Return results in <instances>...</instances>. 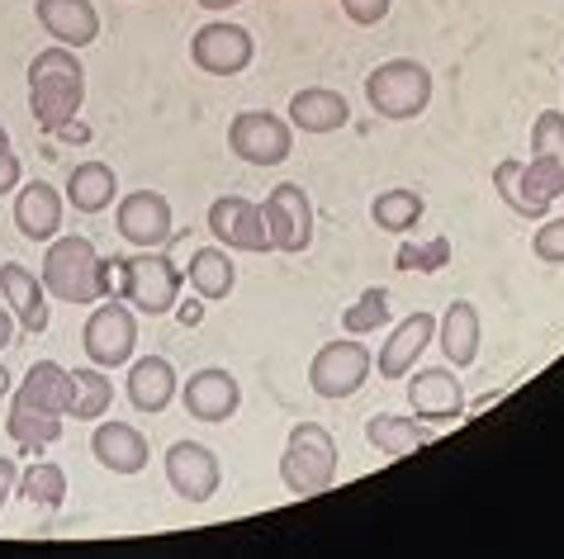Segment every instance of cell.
<instances>
[{"label": "cell", "mask_w": 564, "mask_h": 559, "mask_svg": "<svg viewBox=\"0 0 564 559\" xmlns=\"http://www.w3.org/2000/svg\"><path fill=\"white\" fill-rule=\"evenodd\" d=\"M86 105V67L76 62V48H43L29 62V114L43 133H62L76 123Z\"/></svg>", "instance_id": "obj_1"}, {"label": "cell", "mask_w": 564, "mask_h": 559, "mask_svg": "<svg viewBox=\"0 0 564 559\" xmlns=\"http://www.w3.org/2000/svg\"><path fill=\"white\" fill-rule=\"evenodd\" d=\"M43 285L62 304H100L115 299V261H105L90 238H53L43 252Z\"/></svg>", "instance_id": "obj_2"}, {"label": "cell", "mask_w": 564, "mask_h": 559, "mask_svg": "<svg viewBox=\"0 0 564 559\" xmlns=\"http://www.w3.org/2000/svg\"><path fill=\"white\" fill-rule=\"evenodd\" d=\"M337 464H341V450L337 437L327 431L323 423H294L290 427V446L280 456V479L294 498H318L337 484Z\"/></svg>", "instance_id": "obj_3"}, {"label": "cell", "mask_w": 564, "mask_h": 559, "mask_svg": "<svg viewBox=\"0 0 564 559\" xmlns=\"http://www.w3.org/2000/svg\"><path fill=\"white\" fill-rule=\"evenodd\" d=\"M181 285H185V275L176 271V261L166 252H156V246L115 261V294L133 314H148V318L171 314L181 304Z\"/></svg>", "instance_id": "obj_4"}, {"label": "cell", "mask_w": 564, "mask_h": 559, "mask_svg": "<svg viewBox=\"0 0 564 559\" xmlns=\"http://www.w3.org/2000/svg\"><path fill=\"white\" fill-rule=\"evenodd\" d=\"M366 105L389 123H409L427 114L432 105V72L417 57H389L366 76Z\"/></svg>", "instance_id": "obj_5"}, {"label": "cell", "mask_w": 564, "mask_h": 559, "mask_svg": "<svg viewBox=\"0 0 564 559\" xmlns=\"http://www.w3.org/2000/svg\"><path fill=\"white\" fill-rule=\"evenodd\" d=\"M494 195L503 199L512 213H522V219H545L551 205L564 195V162L536 157V152H531V162L503 157L494 166Z\"/></svg>", "instance_id": "obj_6"}, {"label": "cell", "mask_w": 564, "mask_h": 559, "mask_svg": "<svg viewBox=\"0 0 564 559\" xmlns=\"http://www.w3.org/2000/svg\"><path fill=\"white\" fill-rule=\"evenodd\" d=\"M370 370H375V355L366 341L337 337V341H327V347H318V355L308 361V390L327 403H341V398L366 390Z\"/></svg>", "instance_id": "obj_7"}, {"label": "cell", "mask_w": 564, "mask_h": 559, "mask_svg": "<svg viewBox=\"0 0 564 559\" xmlns=\"http://www.w3.org/2000/svg\"><path fill=\"white\" fill-rule=\"evenodd\" d=\"M228 152L247 166H285L294 157V129L271 110H242L228 123Z\"/></svg>", "instance_id": "obj_8"}, {"label": "cell", "mask_w": 564, "mask_h": 559, "mask_svg": "<svg viewBox=\"0 0 564 559\" xmlns=\"http://www.w3.org/2000/svg\"><path fill=\"white\" fill-rule=\"evenodd\" d=\"M82 347L90 355V365H100V370H115V365H129L133 361V351H138V318H133V308L119 299H100L96 304V314L86 318V328H82Z\"/></svg>", "instance_id": "obj_9"}, {"label": "cell", "mask_w": 564, "mask_h": 559, "mask_svg": "<svg viewBox=\"0 0 564 559\" xmlns=\"http://www.w3.org/2000/svg\"><path fill=\"white\" fill-rule=\"evenodd\" d=\"M265 219V238H271V252H308L313 242V199L304 195V185L280 180L261 205Z\"/></svg>", "instance_id": "obj_10"}, {"label": "cell", "mask_w": 564, "mask_h": 559, "mask_svg": "<svg viewBox=\"0 0 564 559\" xmlns=\"http://www.w3.org/2000/svg\"><path fill=\"white\" fill-rule=\"evenodd\" d=\"M115 228H119V238L129 246L152 252V246L171 242V232H176V213H171V199L162 190H129L115 205Z\"/></svg>", "instance_id": "obj_11"}, {"label": "cell", "mask_w": 564, "mask_h": 559, "mask_svg": "<svg viewBox=\"0 0 564 559\" xmlns=\"http://www.w3.org/2000/svg\"><path fill=\"white\" fill-rule=\"evenodd\" d=\"M162 470H166V484L176 498L185 503H209L218 484H224V464H218V456L209 446H199V441H176V446H166V460H162Z\"/></svg>", "instance_id": "obj_12"}, {"label": "cell", "mask_w": 564, "mask_h": 559, "mask_svg": "<svg viewBox=\"0 0 564 559\" xmlns=\"http://www.w3.org/2000/svg\"><path fill=\"white\" fill-rule=\"evenodd\" d=\"M191 62L209 76H242L257 62V39L242 24H199L191 39Z\"/></svg>", "instance_id": "obj_13"}, {"label": "cell", "mask_w": 564, "mask_h": 559, "mask_svg": "<svg viewBox=\"0 0 564 559\" xmlns=\"http://www.w3.org/2000/svg\"><path fill=\"white\" fill-rule=\"evenodd\" d=\"M181 408L191 413L195 423H209V427L232 423L242 408V384H238V375H228L224 365H205L181 384Z\"/></svg>", "instance_id": "obj_14"}, {"label": "cell", "mask_w": 564, "mask_h": 559, "mask_svg": "<svg viewBox=\"0 0 564 559\" xmlns=\"http://www.w3.org/2000/svg\"><path fill=\"white\" fill-rule=\"evenodd\" d=\"M209 232L218 246L228 252H271V238H265V219L261 205H252L247 195H218L209 205Z\"/></svg>", "instance_id": "obj_15"}, {"label": "cell", "mask_w": 564, "mask_h": 559, "mask_svg": "<svg viewBox=\"0 0 564 559\" xmlns=\"http://www.w3.org/2000/svg\"><path fill=\"white\" fill-rule=\"evenodd\" d=\"M465 390H460V375L451 365H427L409 375V408L422 423H456L465 413Z\"/></svg>", "instance_id": "obj_16"}, {"label": "cell", "mask_w": 564, "mask_h": 559, "mask_svg": "<svg viewBox=\"0 0 564 559\" xmlns=\"http://www.w3.org/2000/svg\"><path fill=\"white\" fill-rule=\"evenodd\" d=\"M62 219H67V195L53 180H24L14 190V228L29 242H53L62 232Z\"/></svg>", "instance_id": "obj_17"}, {"label": "cell", "mask_w": 564, "mask_h": 559, "mask_svg": "<svg viewBox=\"0 0 564 559\" xmlns=\"http://www.w3.org/2000/svg\"><path fill=\"white\" fill-rule=\"evenodd\" d=\"M436 341V318L432 314H409L403 322H394L380 347V361H375V370H380V380H409L413 365L422 361V351H427Z\"/></svg>", "instance_id": "obj_18"}, {"label": "cell", "mask_w": 564, "mask_h": 559, "mask_svg": "<svg viewBox=\"0 0 564 559\" xmlns=\"http://www.w3.org/2000/svg\"><path fill=\"white\" fill-rule=\"evenodd\" d=\"M0 294H6V308L14 314L24 332H48V285L43 275H34L24 261H0Z\"/></svg>", "instance_id": "obj_19"}, {"label": "cell", "mask_w": 564, "mask_h": 559, "mask_svg": "<svg viewBox=\"0 0 564 559\" xmlns=\"http://www.w3.org/2000/svg\"><path fill=\"white\" fill-rule=\"evenodd\" d=\"M90 456L100 460V470L119 474V479H133L148 470V437L138 431L133 423H100L90 431Z\"/></svg>", "instance_id": "obj_20"}, {"label": "cell", "mask_w": 564, "mask_h": 559, "mask_svg": "<svg viewBox=\"0 0 564 559\" xmlns=\"http://www.w3.org/2000/svg\"><path fill=\"white\" fill-rule=\"evenodd\" d=\"M123 394H129V403L138 413H166L171 398L181 394V380H176V365L166 361V355H138V361H129V380H123Z\"/></svg>", "instance_id": "obj_21"}, {"label": "cell", "mask_w": 564, "mask_h": 559, "mask_svg": "<svg viewBox=\"0 0 564 559\" xmlns=\"http://www.w3.org/2000/svg\"><path fill=\"white\" fill-rule=\"evenodd\" d=\"M34 20L62 48H90L100 39V10L90 0H34Z\"/></svg>", "instance_id": "obj_22"}, {"label": "cell", "mask_w": 564, "mask_h": 559, "mask_svg": "<svg viewBox=\"0 0 564 559\" xmlns=\"http://www.w3.org/2000/svg\"><path fill=\"white\" fill-rule=\"evenodd\" d=\"M347 119H351V100L333 86H304V90H294V100H290V129H300L308 138L347 129Z\"/></svg>", "instance_id": "obj_23"}, {"label": "cell", "mask_w": 564, "mask_h": 559, "mask_svg": "<svg viewBox=\"0 0 564 559\" xmlns=\"http://www.w3.org/2000/svg\"><path fill=\"white\" fill-rule=\"evenodd\" d=\"M436 341H442V355L446 365L456 370H469L479 361V341H484V328H479V308L469 299H451V308L436 318Z\"/></svg>", "instance_id": "obj_24"}, {"label": "cell", "mask_w": 564, "mask_h": 559, "mask_svg": "<svg viewBox=\"0 0 564 559\" xmlns=\"http://www.w3.org/2000/svg\"><path fill=\"white\" fill-rule=\"evenodd\" d=\"M185 280H191V294H199L205 304H218L228 299L232 285H238V266H232V252L228 246H199L185 266Z\"/></svg>", "instance_id": "obj_25"}, {"label": "cell", "mask_w": 564, "mask_h": 559, "mask_svg": "<svg viewBox=\"0 0 564 559\" xmlns=\"http://www.w3.org/2000/svg\"><path fill=\"white\" fill-rule=\"evenodd\" d=\"M6 431H10L14 446L34 456V450L62 441V413H48V408H39V403H29V398L14 394L10 413H6Z\"/></svg>", "instance_id": "obj_26"}, {"label": "cell", "mask_w": 564, "mask_h": 559, "mask_svg": "<svg viewBox=\"0 0 564 559\" xmlns=\"http://www.w3.org/2000/svg\"><path fill=\"white\" fill-rule=\"evenodd\" d=\"M62 195H67V205L76 213H105L119 195V176H115V166H105V162H82L67 176V190Z\"/></svg>", "instance_id": "obj_27"}, {"label": "cell", "mask_w": 564, "mask_h": 559, "mask_svg": "<svg viewBox=\"0 0 564 559\" xmlns=\"http://www.w3.org/2000/svg\"><path fill=\"white\" fill-rule=\"evenodd\" d=\"M14 394L39 403V408H48V413L67 417V408H72V370L57 365V361H39V365L24 370V380H20V390Z\"/></svg>", "instance_id": "obj_28"}, {"label": "cell", "mask_w": 564, "mask_h": 559, "mask_svg": "<svg viewBox=\"0 0 564 559\" xmlns=\"http://www.w3.org/2000/svg\"><path fill=\"white\" fill-rule=\"evenodd\" d=\"M366 441L380 450V456H413L432 441V431L417 423V417H399V413H375L366 423Z\"/></svg>", "instance_id": "obj_29"}, {"label": "cell", "mask_w": 564, "mask_h": 559, "mask_svg": "<svg viewBox=\"0 0 564 559\" xmlns=\"http://www.w3.org/2000/svg\"><path fill=\"white\" fill-rule=\"evenodd\" d=\"M109 403H115V384H109V375L100 365L72 370V408H67V417H76V423H100V417L109 413Z\"/></svg>", "instance_id": "obj_30"}, {"label": "cell", "mask_w": 564, "mask_h": 559, "mask_svg": "<svg viewBox=\"0 0 564 559\" xmlns=\"http://www.w3.org/2000/svg\"><path fill=\"white\" fill-rule=\"evenodd\" d=\"M14 493L29 503V507H43V512H57L67 503V470L53 460H34L29 470H20V484Z\"/></svg>", "instance_id": "obj_31"}, {"label": "cell", "mask_w": 564, "mask_h": 559, "mask_svg": "<svg viewBox=\"0 0 564 559\" xmlns=\"http://www.w3.org/2000/svg\"><path fill=\"white\" fill-rule=\"evenodd\" d=\"M422 213H427V205H422V195L409 190V185H394V190H380L370 199V219L380 232H409L417 228Z\"/></svg>", "instance_id": "obj_32"}, {"label": "cell", "mask_w": 564, "mask_h": 559, "mask_svg": "<svg viewBox=\"0 0 564 559\" xmlns=\"http://www.w3.org/2000/svg\"><path fill=\"white\" fill-rule=\"evenodd\" d=\"M341 328H347L351 337H366L375 328H389V289H380V285L360 289L356 299L341 308Z\"/></svg>", "instance_id": "obj_33"}, {"label": "cell", "mask_w": 564, "mask_h": 559, "mask_svg": "<svg viewBox=\"0 0 564 559\" xmlns=\"http://www.w3.org/2000/svg\"><path fill=\"white\" fill-rule=\"evenodd\" d=\"M531 152L564 162V110H541L531 123Z\"/></svg>", "instance_id": "obj_34"}, {"label": "cell", "mask_w": 564, "mask_h": 559, "mask_svg": "<svg viewBox=\"0 0 564 559\" xmlns=\"http://www.w3.org/2000/svg\"><path fill=\"white\" fill-rule=\"evenodd\" d=\"M531 252H536V261H545V266H564V213H555V219H545L536 228Z\"/></svg>", "instance_id": "obj_35"}, {"label": "cell", "mask_w": 564, "mask_h": 559, "mask_svg": "<svg viewBox=\"0 0 564 559\" xmlns=\"http://www.w3.org/2000/svg\"><path fill=\"white\" fill-rule=\"evenodd\" d=\"M389 6H394V0H341V10H347V20L351 24H380L384 14H389Z\"/></svg>", "instance_id": "obj_36"}, {"label": "cell", "mask_w": 564, "mask_h": 559, "mask_svg": "<svg viewBox=\"0 0 564 559\" xmlns=\"http://www.w3.org/2000/svg\"><path fill=\"white\" fill-rule=\"evenodd\" d=\"M20 185H24V166L14 157L10 143H0V195H14Z\"/></svg>", "instance_id": "obj_37"}, {"label": "cell", "mask_w": 564, "mask_h": 559, "mask_svg": "<svg viewBox=\"0 0 564 559\" xmlns=\"http://www.w3.org/2000/svg\"><path fill=\"white\" fill-rule=\"evenodd\" d=\"M14 484H20V464L10 456H0V512H6V503L14 498Z\"/></svg>", "instance_id": "obj_38"}, {"label": "cell", "mask_w": 564, "mask_h": 559, "mask_svg": "<svg viewBox=\"0 0 564 559\" xmlns=\"http://www.w3.org/2000/svg\"><path fill=\"white\" fill-rule=\"evenodd\" d=\"M176 314H181V322H185V328H195V322H199V314H205V299H199V294H195L191 304H176Z\"/></svg>", "instance_id": "obj_39"}, {"label": "cell", "mask_w": 564, "mask_h": 559, "mask_svg": "<svg viewBox=\"0 0 564 559\" xmlns=\"http://www.w3.org/2000/svg\"><path fill=\"white\" fill-rule=\"evenodd\" d=\"M14 328H20V322H14V314H10L6 304H0V351H6L10 341H14Z\"/></svg>", "instance_id": "obj_40"}, {"label": "cell", "mask_w": 564, "mask_h": 559, "mask_svg": "<svg viewBox=\"0 0 564 559\" xmlns=\"http://www.w3.org/2000/svg\"><path fill=\"white\" fill-rule=\"evenodd\" d=\"M199 10H209V14H224V10H238L242 0H195Z\"/></svg>", "instance_id": "obj_41"}, {"label": "cell", "mask_w": 564, "mask_h": 559, "mask_svg": "<svg viewBox=\"0 0 564 559\" xmlns=\"http://www.w3.org/2000/svg\"><path fill=\"white\" fill-rule=\"evenodd\" d=\"M6 394H10V370L0 365V398H6Z\"/></svg>", "instance_id": "obj_42"}, {"label": "cell", "mask_w": 564, "mask_h": 559, "mask_svg": "<svg viewBox=\"0 0 564 559\" xmlns=\"http://www.w3.org/2000/svg\"><path fill=\"white\" fill-rule=\"evenodd\" d=\"M0 143H10V133H6V123H0Z\"/></svg>", "instance_id": "obj_43"}]
</instances>
